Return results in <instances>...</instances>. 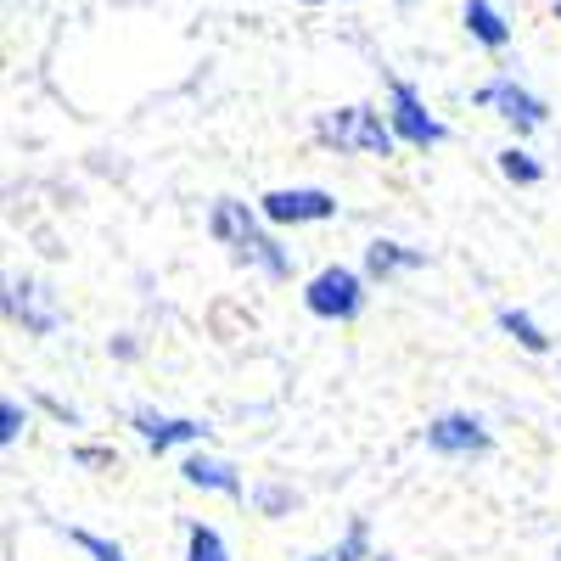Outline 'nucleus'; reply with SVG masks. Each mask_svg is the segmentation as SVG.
Instances as JSON below:
<instances>
[{
  "label": "nucleus",
  "instance_id": "18",
  "mask_svg": "<svg viewBox=\"0 0 561 561\" xmlns=\"http://www.w3.org/2000/svg\"><path fill=\"white\" fill-rule=\"evenodd\" d=\"M62 534H68V545L84 550L90 561H129V550H124L118 539H107V534H90V528H62Z\"/></svg>",
  "mask_w": 561,
  "mask_h": 561
},
{
  "label": "nucleus",
  "instance_id": "10",
  "mask_svg": "<svg viewBox=\"0 0 561 561\" xmlns=\"http://www.w3.org/2000/svg\"><path fill=\"white\" fill-rule=\"evenodd\" d=\"M180 483L185 489H203V494H219V500H248V478H242V466L237 460H225V455H208V444H197L192 455L180 460Z\"/></svg>",
  "mask_w": 561,
  "mask_h": 561
},
{
  "label": "nucleus",
  "instance_id": "4",
  "mask_svg": "<svg viewBox=\"0 0 561 561\" xmlns=\"http://www.w3.org/2000/svg\"><path fill=\"white\" fill-rule=\"evenodd\" d=\"M388 124H393V135H399V147L404 152H438L444 140H449V124L427 107V96L410 84V79H399V73H388Z\"/></svg>",
  "mask_w": 561,
  "mask_h": 561
},
{
  "label": "nucleus",
  "instance_id": "5",
  "mask_svg": "<svg viewBox=\"0 0 561 561\" xmlns=\"http://www.w3.org/2000/svg\"><path fill=\"white\" fill-rule=\"evenodd\" d=\"M0 314H7V325H18V332L34 337V343L62 332V304H57V293L45 287L39 275H12L7 293H0Z\"/></svg>",
  "mask_w": 561,
  "mask_h": 561
},
{
  "label": "nucleus",
  "instance_id": "9",
  "mask_svg": "<svg viewBox=\"0 0 561 561\" xmlns=\"http://www.w3.org/2000/svg\"><path fill=\"white\" fill-rule=\"evenodd\" d=\"M129 433L147 444L152 455H169V449H197V444H214V427L197 415H169V410H129Z\"/></svg>",
  "mask_w": 561,
  "mask_h": 561
},
{
  "label": "nucleus",
  "instance_id": "7",
  "mask_svg": "<svg viewBox=\"0 0 561 561\" xmlns=\"http://www.w3.org/2000/svg\"><path fill=\"white\" fill-rule=\"evenodd\" d=\"M259 214L275 230H298V225H332L343 214V203L325 185H275V192L259 197Z\"/></svg>",
  "mask_w": 561,
  "mask_h": 561
},
{
  "label": "nucleus",
  "instance_id": "21",
  "mask_svg": "<svg viewBox=\"0 0 561 561\" xmlns=\"http://www.w3.org/2000/svg\"><path fill=\"white\" fill-rule=\"evenodd\" d=\"M34 404H39L45 415H57V421H62V427H79V421H84V415H79L73 404H62L57 393H34Z\"/></svg>",
  "mask_w": 561,
  "mask_h": 561
},
{
  "label": "nucleus",
  "instance_id": "12",
  "mask_svg": "<svg viewBox=\"0 0 561 561\" xmlns=\"http://www.w3.org/2000/svg\"><path fill=\"white\" fill-rule=\"evenodd\" d=\"M460 28L472 34L483 51H505L511 34H517V28H511V18L494 7V0H466V7H460Z\"/></svg>",
  "mask_w": 561,
  "mask_h": 561
},
{
  "label": "nucleus",
  "instance_id": "6",
  "mask_svg": "<svg viewBox=\"0 0 561 561\" xmlns=\"http://www.w3.org/2000/svg\"><path fill=\"white\" fill-rule=\"evenodd\" d=\"M472 102L483 107V113H494L517 140H528V135H539L545 124H550V102L539 96V90H528V84H517V79H489V84H478L472 90Z\"/></svg>",
  "mask_w": 561,
  "mask_h": 561
},
{
  "label": "nucleus",
  "instance_id": "17",
  "mask_svg": "<svg viewBox=\"0 0 561 561\" xmlns=\"http://www.w3.org/2000/svg\"><path fill=\"white\" fill-rule=\"evenodd\" d=\"M332 561H377V550H370V517H348V528L332 545Z\"/></svg>",
  "mask_w": 561,
  "mask_h": 561
},
{
  "label": "nucleus",
  "instance_id": "14",
  "mask_svg": "<svg viewBox=\"0 0 561 561\" xmlns=\"http://www.w3.org/2000/svg\"><path fill=\"white\" fill-rule=\"evenodd\" d=\"M494 169H500L511 185H523V192L545 180V163H539V158L523 147V140H511V147H500V152H494Z\"/></svg>",
  "mask_w": 561,
  "mask_h": 561
},
{
  "label": "nucleus",
  "instance_id": "3",
  "mask_svg": "<svg viewBox=\"0 0 561 561\" xmlns=\"http://www.w3.org/2000/svg\"><path fill=\"white\" fill-rule=\"evenodd\" d=\"M370 304V275L354 264H320L304 280V309L325 325H354Z\"/></svg>",
  "mask_w": 561,
  "mask_h": 561
},
{
  "label": "nucleus",
  "instance_id": "16",
  "mask_svg": "<svg viewBox=\"0 0 561 561\" xmlns=\"http://www.w3.org/2000/svg\"><path fill=\"white\" fill-rule=\"evenodd\" d=\"M248 500H253V511H259V517H270V523L293 517V511L304 505V494H298V489H287V483H259Z\"/></svg>",
  "mask_w": 561,
  "mask_h": 561
},
{
  "label": "nucleus",
  "instance_id": "15",
  "mask_svg": "<svg viewBox=\"0 0 561 561\" xmlns=\"http://www.w3.org/2000/svg\"><path fill=\"white\" fill-rule=\"evenodd\" d=\"M185 561H237V556H230V545H225V534L214 523L192 517L185 523Z\"/></svg>",
  "mask_w": 561,
  "mask_h": 561
},
{
  "label": "nucleus",
  "instance_id": "13",
  "mask_svg": "<svg viewBox=\"0 0 561 561\" xmlns=\"http://www.w3.org/2000/svg\"><path fill=\"white\" fill-rule=\"evenodd\" d=\"M494 325H500V332H505L511 343H517V348H528V354H550V348H556V337L545 332V325H539L528 309H517V304L494 309Z\"/></svg>",
  "mask_w": 561,
  "mask_h": 561
},
{
  "label": "nucleus",
  "instance_id": "8",
  "mask_svg": "<svg viewBox=\"0 0 561 561\" xmlns=\"http://www.w3.org/2000/svg\"><path fill=\"white\" fill-rule=\"evenodd\" d=\"M421 438H427V449L438 460H483L494 449V427L478 410H444V415L427 421V433H421Z\"/></svg>",
  "mask_w": 561,
  "mask_h": 561
},
{
  "label": "nucleus",
  "instance_id": "22",
  "mask_svg": "<svg viewBox=\"0 0 561 561\" xmlns=\"http://www.w3.org/2000/svg\"><path fill=\"white\" fill-rule=\"evenodd\" d=\"M107 354H113V359H135V354H140V343H135V337H113V343H107Z\"/></svg>",
  "mask_w": 561,
  "mask_h": 561
},
{
  "label": "nucleus",
  "instance_id": "26",
  "mask_svg": "<svg viewBox=\"0 0 561 561\" xmlns=\"http://www.w3.org/2000/svg\"><path fill=\"white\" fill-rule=\"evenodd\" d=\"M556 561H561V539H556Z\"/></svg>",
  "mask_w": 561,
  "mask_h": 561
},
{
  "label": "nucleus",
  "instance_id": "19",
  "mask_svg": "<svg viewBox=\"0 0 561 561\" xmlns=\"http://www.w3.org/2000/svg\"><path fill=\"white\" fill-rule=\"evenodd\" d=\"M28 433V404L18 393L0 399V449H18V438Z\"/></svg>",
  "mask_w": 561,
  "mask_h": 561
},
{
  "label": "nucleus",
  "instance_id": "2",
  "mask_svg": "<svg viewBox=\"0 0 561 561\" xmlns=\"http://www.w3.org/2000/svg\"><path fill=\"white\" fill-rule=\"evenodd\" d=\"M314 147L348 152V158H393V152H399V135H393V124H388V107L343 102V107H325V113L314 118Z\"/></svg>",
  "mask_w": 561,
  "mask_h": 561
},
{
  "label": "nucleus",
  "instance_id": "20",
  "mask_svg": "<svg viewBox=\"0 0 561 561\" xmlns=\"http://www.w3.org/2000/svg\"><path fill=\"white\" fill-rule=\"evenodd\" d=\"M68 460L84 466V472H118V449H107V444H79Z\"/></svg>",
  "mask_w": 561,
  "mask_h": 561
},
{
  "label": "nucleus",
  "instance_id": "25",
  "mask_svg": "<svg viewBox=\"0 0 561 561\" xmlns=\"http://www.w3.org/2000/svg\"><path fill=\"white\" fill-rule=\"evenodd\" d=\"M550 12H556V23H561V0H556V7H550Z\"/></svg>",
  "mask_w": 561,
  "mask_h": 561
},
{
  "label": "nucleus",
  "instance_id": "1",
  "mask_svg": "<svg viewBox=\"0 0 561 561\" xmlns=\"http://www.w3.org/2000/svg\"><path fill=\"white\" fill-rule=\"evenodd\" d=\"M208 237L230 253V264L259 270L264 280H275V287H287V280H293V248L275 237V225L259 214V203L214 197V208H208Z\"/></svg>",
  "mask_w": 561,
  "mask_h": 561
},
{
  "label": "nucleus",
  "instance_id": "23",
  "mask_svg": "<svg viewBox=\"0 0 561 561\" xmlns=\"http://www.w3.org/2000/svg\"><path fill=\"white\" fill-rule=\"evenodd\" d=\"M298 7H343V0H298Z\"/></svg>",
  "mask_w": 561,
  "mask_h": 561
},
{
  "label": "nucleus",
  "instance_id": "27",
  "mask_svg": "<svg viewBox=\"0 0 561 561\" xmlns=\"http://www.w3.org/2000/svg\"><path fill=\"white\" fill-rule=\"evenodd\" d=\"M377 561H399V556H377Z\"/></svg>",
  "mask_w": 561,
  "mask_h": 561
},
{
  "label": "nucleus",
  "instance_id": "28",
  "mask_svg": "<svg viewBox=\"0 0 561 561\" xmlns=\"http://www.w3.org/2000/svg\"><path fill=\"white\" fill-rule=\"evenodd\" d=\"M399 7H415V0H399Z\"/></svg>",
  "mask_w": 561,
  "mask_h": 561
},
{
  "label": "nucleus",
  "instance_id": "24",
  "mask_svg": "<svg viewBox=\"0 0 561 561\" xmlns=\"http://www.w3.org/2000/svg\"><path fill=\"white\" fill-rule=\"evenodd\" d=\"M304 561H332V550H325V556H304Z\"/></svg>",
  "mask_w": 561,
  "mask_h": 561
},
{
  "label": "nucleus",
  "instance_id": "11",
  "mask_svg": "<svg viewBox=\"0 0 561 561\" xmlns=\"http://www.w3.org/2000/svg\"><path fill=\"white\" fill-rule=\"evenodd\" d=\"M427 264H433L427 248H410V242H393V237H370V242H365V259H359V270L370 275V287L404 280V275L427 270Z\"/></svg>",
  "mask_w": 561,
  "mask_h": 561
}]
</instances>
